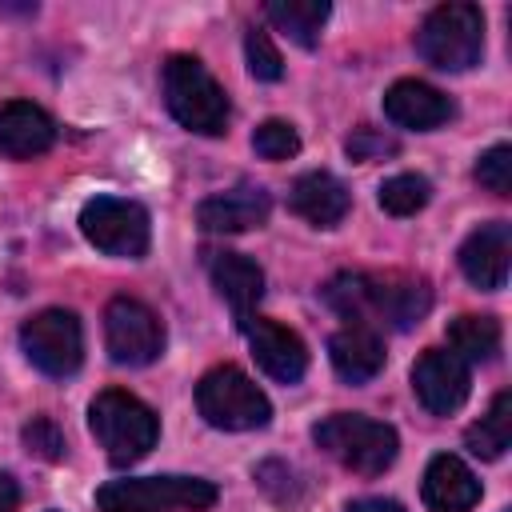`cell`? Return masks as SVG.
Masks as SVG:
<instances>
[{
	"mask_svg": "<svg viewBox=\"0 0 512 512\" xmlns=\"http://www.w3.org/2000/svg\"><path fill=\"white\" fill-rule=\"evenodd\" d=\"M320 292L324 304L348 324H384L396 332L416 328L432 308L428 280L408 272H340Z\"/></svg>",
	"mask_w": 512,
	"mask_h": 512,
	"instance_id": "1",
	"label": "cell"
},
{
	"mask_svg": "<svg viewBox=\"0 0 512 512\" xmlns=\"http://www.w3.org/2000/svg\"><path fill=\"white\" fill-rule=\"evenodd\" d=\"M88 428H92L96 444L104 448V456L120 468L144 460L156 448V436H160L156 412L124 388H104L88 404Z\"/></svg>",
	"mask_w": 512,
	"mask_h": 512,
	"instance_id": "2",
	"label": "cell"
},
{
	"mask_svg": "<svg viewBox=\"0 0 512 512\" xmlns=\"http://www.w3.org/2000/svg\"><path fill=\"white\" fill-rule=\"evenodd\" d=\"M312 440L348 472L356 476H380L384 468H392L396 452H400V436L392 424L372 420V416H356V412H332L312 428Z\"/></svg>",
	"mask_w": 512,
	"mask_h": 512,
	"instance_id": "3",
	"label": "cell"
},
{
	"mask_svg": "<svg viewBox=\"0 0 512 512\" xmlns=\"http://www.w3.org/2000/svg\"><path fill=\"white\" fill-rule=\"evenodd\" d=\"M164 104L176 124L200 136H220L232 116L228 96L216 84V76L196 56H184V52L168 56L164 64Z\"/></svg>",
	"mask_w": 512,
	"mask_h": 512,
	"instance_id": "4",
	"label": "cell"
},
{
	"mask_svg": "<svg viewBox=\"0 0 512 512\" xmlns=\"http://www.w3.org/2000/svg\"><path fill=\"white\" fill-rule=\"evenodd\" d=\"M216 484L200 476H136L108 480L96 492L100 512H204L216 504Z\"/></svg>",
	"mask_w": 512,
	"mask_h": 512,
	"instance_id": "5",
	"label": "cell"
},
{
	"mask_svg": "<svg viewBox=\"0 0 512 512\" xmlns=\"http://www.w3.org/2000/svg\"><path fill=\"white\" fill-rule=\"evenodd\" d=\"M416 52L440 72H464L484 56V12L476 4H440L416 28Z\"/></svg>",
	"mask_w": 512,
	"mask_h": 512,
	"instance_id": "6",
	"label": "cell"
},
{
	"mask_svg": "<svg viewBox=\"0 0 512 512\" xmlns=\"http://www.w3.org/2000/svg\"><path fill=\"white\" fill-rule=\"evenodd\" d=\"M196 408L212 428H224V432H252V428H264L272 420L268 396L236 364H216L200 376Z\"/></svg>",
	"mask_w": 512,
	"mask_h": 512,
	"instance_id": "7",
	"label": "cell"
},
{
	"mask_svg": "<svg viewBox=\"0 0 512 512\" xmlns=\"http://www.w3.org/2000/svg\"><path fill=\"white\" fill-rule=\"evenodd\" d=\"M80 232L92 248L120 260H140L152 244L148 212L136 200H120V196H92L80 208Z\"/></svg>",
	"mask_w": 512,
	"mask_h": 512,
	"instance_id": "8",
	"label": "cell"
},
{
	"mask_svg": "<svg viewBox=\"0 0 512 512\" xmlns=\"http://www.w3.org/2000/svg\"><path fill=\"white\" fill-rule=\"evenodd\" d=\"M20 348L32 360V368H40L52 380H64L84 360V328H80L76 312H68V308H44L32 320H24Z\"/></svg>",
	"mask_w": 512,
	"mask_h": 512,
	"instance_id": "9",
	"label": "cell"
},
{
	"mask_svg": "<svg viewBox=\"0 0 512 512\" xmlns=\"http://www.w3.org/2000/svg\"><path fill=\"white\" fill-rule=\"evenodd\" d=\"M104 348L116 364L144 368L164 352V324L148 304L116 296L104 308Z\"/></svg>",
	"mask_w": 512,
	"mask_h": 512,
	"instance_id": "10",
	"label": "cell"
},
{
	"mask_svg": "<svg viewBox=\"0 0 512 512\" xmlns=\"http://www.w3.org/2000/svg\"><path fill=\"white\" fill-rule=\"evenodd\" d=\"M412 392L432 416H452L456 408H464L472 392V372L456 352L424 348L420 360L412 364Z\"/></svg>",
	"mask_w": 512,
	"mask_h": 512,
	"instance_id": "11",
	"label": "cell"
},
{
	"mask_svg": "<svg viewBox=\"0 0 512 512\" xmlns=\"http://www.w3.org/2000/svg\"><path fill=\"white\" fill-rule=\"evenodd\" d=\"M508 256H512V228L508 220H488L480 224L464 244H460V272L468 276V284L496 292L508 284Z\"/></svg>",
	"mask_w": 512,
	"mask_h": 512,
	"instance_id": "12",
	"label": "cell"
},
{
	"mask_svg": "<svg viewBox=\"0 0 512 512\" xmlns=\"http://www.w3.org/2000/svg\"><path fill=\"white\" fill-rule=\"evenodd\" d=\"M244 332H248V348H252L260 372L272 376L276 384H296L308 372V344L292 328L256 316Z\"/></svg>",
	"mask_w": 512,
	"mask_h": 512,
	"instance_id": "13",
	"label": "cell"
},
{
	"mask_svg": "<svg viewBox=\"0 0 512 512\" xmlns=\"http://www.w3.org/2000/svg\"><path fill=\"white\" fill-rule=\"evenodd\" d=\"M208 276H212V288L220 292V300L232 308L236 324L248 328L256 320V304L264 296L260 264L240 252H208Z\"/></svg>",
	"mask_w": 512,
	"mask_h": 512,
	"instance_id": "14",
	"label": "cell"
},
{
	"mask_svg": "<svg viewBox=\"0 0 512 512\" xmlns=\"http://www.w3.org/2000/svg\"><path fill=\"white\" fill-rule=\"evenodd\" d=\"M56 144V120L32 100H4L0 104V156L32 160Z\"/></svg>",
	"mask_w": 512,
	"mask_h": 512,
	"instance_id": "15",
	"label": "cell"
},
{
	"mask_svg": "<svg viewBox=\"0 0 512 512\" xmlns=\"http://www.w3.org/2000/svg\"><path fill=\"white\" fill-rule=\"evenodd\" d=\"M268 212H272V196L260 184H236L228 192L200 200L196 224L204 232H248V228H260Z\"/></svg>",
	"mask_w": 512,
	"mask_h": 512,
	"instance_id": "16",
	"label": "cell"
},
{
	"mask_svg": "<svg viewBox=\"0 0 512 512\" xmlns=\"http://www.w3.org/2000/svg\"><path fill=\"white\" fill-rule=\"evenodd\" d=\"M420 496H424L428 512H472L480 500V480L472 476V468L460 456L440 452L424 468Z\"/></svg>",
	"mask_w": 512,
	"mask_h": 512,
	"instance_id": "17",
	"label": "cell"
},
{
	"mask_svg": "<svg viewBox=\"0 0 512 512\" xmlns=\"http://www.w3.org/2000/svg\"><path fill=\"white\" fill-rule=\"evenodd\" d=\"M452 100L424 84V80H396L388 92H384V116L400 128H416V132H428V128H440L452 120Z\"/></svg>",
	"mask_w": 512,
	"mask_h": 512,
	"instance_id": "18",
	"label": "cell"
},
{
	"mask_svg": "<svg viewBox=\"0 0 512 512\" xmlns=\"http://www.w3.org/2000/svg\"><path fill=\"white\" fill-rule=\"evenodd\" d=\"M288 208L316 228H336L352 208V192L332 172H304L288 188Z\"/></svg>",
	"mask_w": 512,
	"mask_h": 512,
	"instance_id": "19",
	"label": "cell"
},
{
	"mask_svg": "<svg viewBox=\"0 0 512 512\" xmlns=\"http://www.w3.org/2000/svg\"><path fill=\"white\" fill-rule=\"evenodd\" d=\"M328 360H332L340 380L368 384L384 368V340L372 324H344L328 340Z\"/></svg>",
	"mask_w": 512,
	"mask_h": 512,
	"instance_id": "20",
	"label": "cell"
},
{
	"mask_svg": "<svg viewBox=\"0 0 512 512\" xmlns=\"http://www.w3.org/2000/svg\"><path fill=\"white\" fill-rule=\"evenodd\" d=\"M328 0H272L264 8V16L300 48H316L320 44V28L328 20Z\"/></svg>",
	"mask_w": 512,
	"mask_h": 512,
	"instance_id": "21",
	"label": "cell"
},
{
	"mask_svg": "<svg viewBox=\"0 0 512 512\" xmlns=\"http://www.w3.org/2000/svg\"><path fill=\"white\" fill-rule=\"evenodd\" d=\"M500 340H504L500 336V320H492V316L464 312V316H456L448 324V344H452V352L464 364H488V360H496Z\"/></svg>",
	"mask_w": 512,
	"mask_h": 512,
	"instance_id": "22",
	"label": "cell"
},
{
	"mask_svg": "<svg viewBox=\"0 0 512 512\" xmlns=\"http://www.w3.org/2000/svg\"><path fill=\"white\" fill-rule=\"evenodd\" d=\"M464 444L472 456L480 460H496L504 456V448L512 444V392H496L488 412L464 432Z\"/></svg>",
	"mask_w": 512,
	"mask_h": 512,
	"instance_id": "23",
	"label": "cell"
},
{
	"mask_svg": "<svg viewBox=\"0 0 512 512\" xmlns=\"http://www.w3.org/2000/svg\"><path fill=\"white\" fill-rule=\"evenodd\" d=\"M428 196H432V184L424 176H416V172H400V176H388L380 184V208L392 212V216L420 212L428 204Z\"/></svg>",
	"mask_w": 512,
	"mask_h": 512,
	"instance_id": "24",
	"label": "cell"
},
{
	"mask_svg": "<svg viewBox=\"0 0 512 512\" xmlns=\"http://www.w3.org/2000/svg\"><path fill=\"white\" fill-rule=\"evenodd\" d=\"M252 148L260 160H288L300 152V136L288 120H264L256 132H252Z\"/></svg>",
	"mask_w": 512,
	"mask_h": 512,
	"instance_id": "25",
	"label": "cell"
},
{
	"mask_svg": "<svg viewBox=\"0 0 512 512\" xmlns=\"http://www.w3.org/2000/svg\"><path fill=\"white\" fill-rule=\"evenodd\" d=\"M476 180L480 188H488L492 196H512V148L508 144H496L480 156L476 164Z\"/></svg>",
	"mask_w": 512,
	"mask_h": 512,
	"instance_id": "26",
	"label": "cell"
},
{
	"mask_svg": "<svg viewBox=\"0 0 512 512\" xmlns=\"http://www.w3.org/2000/svg\"><path fill=\"white\" fill-rule=\"evenodd\" d=\"M244 52H248V72H252L256 80H280V76H284V60H280L276 44L268 40V32L252 28V32L244 36Z\"/></svg>",
	"mask_w": 512,
	"mask_h": 512,
	"instance_id": "27",
	"label": "cell"
},
{
	"mask_svg": "<svg viewBox=\"0 0 512 512\" xmlns=\"http://www.w3.org/2000/svg\"><path fill=\"white\" fill-rule=\"evenodd\" d=\"M344 152L356 160V164H368V160H384V156H396L400 152V140L380 132V128H356L348 140H344Z\"/></svg>",
	"mask_w": 512,
	"mask_h": 512,
	"instance_id": "28",
	"label": "cell"
},
{
	"mask_svg": "<svg viewBox=\"0 0 512 512\" xmlns=\"http://www.w3.org/2000/svg\"><path fill=\"white\" fill-rule=\"evenodd\" d=\"M24 448L48 464L64 460V432L56 428L52 416H32V424H24Z\"/></svg>",
	"mask_w": 512,
	"mask_h": 512,
	"instance_id": "29",
	"label": "cell"
},
{
	"mask_svg": "<svg viewBox=\"0 0 512 512\" xmlns=\"http://www.w3.org/2000/svg\"><path fill=\"white\" fill-rule=\"evenodd\" d=\"M344 512H404V504L400 500H388V496H360Z\"/></svg>",
	"mask_w": 512,
	"mask_h": 512,
	"instance_id": "30",
	"label": "cell"
},
{
	"mask_svg": "<svg viewBox=\"0 0 512 512\" xmlns=\"http://www.w3.org/2000/svg\"><path fill=\"white\" fill-rule=\"evenodd\" d=\"M16 508H20V484L8 472H0V512H16Z\"/></svg>",
	"mask_w": 512,
	"mask_h": 512,
	"instance_id": "31",
	"label": "cell"
}]
</instances>
